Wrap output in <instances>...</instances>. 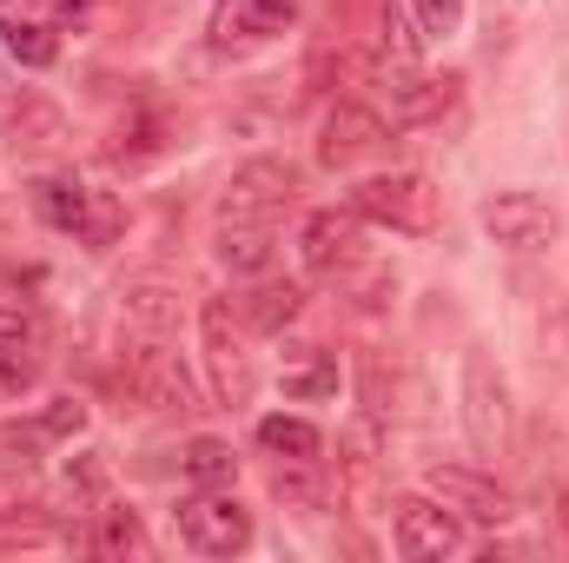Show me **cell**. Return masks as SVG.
Instances as JSON below:
<instances>
[{"instance_id": "cell-1", "label": "cell", "mask_w": 569, "mask_h": 563, "mask_svg": "<svg viewBox=\"0 0 569 563\" xmlns=\"http://www.w3.org/2000/svg\"><path fill=\"white\" fill-rule=\"evenodd\" d=\"M33 213H40L53 233L80 239V246H93V253H107V246L127 233V206H120L113 192H93V186L67 179V172L33 179Z\"/></svg>"}, {"instance_id": "cell-2", "label": "cell", "mask_w": 569, "mask_h": 563, "mask_svg": "<svg viewBox=\"0 0 569 563\" xmlns=\"http://www.w3.org/2000/svg\"><path fill=\"white\" fill-rule=\"evenodd\" d=\"M351 213L365 226H385V233H405V239H430L443 226V192L430 186L425 172H378L351 192Z\"/></svg>"}, {"instance_id": "cell-3", "label": "cell", "mask_w": 569, "mask_h": 563, "mask_svg": "<svg viewBox=\"0 0 569 563\" xmlns=\"http://www.w3.org/2000/svg\"><path fill=\"white\" fill-rule=\"evenodd\" d=\"M463 431H470L477 457L510 451V378L497 372V358L483 345L463 352Z\"/></svg>"}, {"instance_id": "cell-4", "label": "cell", "mask_w": 569, "mask_h": 563, "mask_svg": "<svg viewBox=\"0 0 569 563\" xmlns=\"http://www.w3.org/2000/svg\"><path fill=\"white\" fill-rule=\"evenodd\" d=\"M298 192H305V166H291L284 152H259V159L232 166L219 219H279Z\"/></svg>"}, {"instance_id": "cell-5", "label": "cell", "mask_w": 569, "mask_h": 563, "mask_svg": "<svg viewBox=\"0 0 569 563\" xmlns=\"http://www.w3.org/2000/svg\"><path fill=\"white\" fill-rule=\"evenodd\" d=\"M179 537L199 557H239V551H252L259 524H252V511L232 491H199V497L179 504Z\"/></svg>"}, {"instance_id": "cell-6", "label": "cell", "mask_w": 569, "mask_h": 563, "mask_svg": "<svg viewBox=\"0 0 569 563\" xmlns=\"http://www.w3.org/2000/svg\"><path fill=\"white\" fill-rule=\"evenodd\" d=\"M127 392L140 405H152V412H179V418L206 412L199 385L186 378L179 352H166V338H133V352H127Z\"/></svg>"}, {"instance_id": "cell-7", "label": "cell", "mask_w": 569, "mask_h": 563, "mask_svg": "<svg viewBox=\"0 0 569 563\" xmlns=\"http://www.w3.org/2000/svg\"><path fill=\"white\" fill-rule=\"evenodd\" d=\"M199 345H206L212 398H219L226 412H239V405L252 398V358H246V338H239L226 298H206V305H199Z\"/></svg>"}, {"instance_id": "cell-8", "label": "cell", "mask_w": 569, "mask_h": 563, "mask_svg": "<svg viewBox=\"0 0 569 563\" xmlns=\"http://www.w3.org/2000/svg\"><path fill=\"white\" fill-rule=\"evenodd\" d=\"M385 152H391V120H385L378 107H365V100H338V107L325 113V127H318V166L351 172V166L385 159Z\"/></svg>"}, {"instance_id": "cell-9", "label": "cell", "mask_w": 569, "mask_h": 563, "mask_svg": "<svg viewBox=\"0 0 569 563\" xmlns=\"http://www.w3.org/2000/svg\"><path fill=\"white\" fill-rule=\"evenodd\" d=\"M477 219H483V233H490L497 246H510V253H543V246L563 233V213H557L543 192H523V186L490 192Z\"/></svg>"}, {"instance_id": "cell-10", "label": "cell", "mask_w": 569, "mask_h": 563, "mask_svg": "<svg viewBox=\"0 0 569 563\" xmlns=\"http://www.w3.org/2000/svg\"><path fill=\"white\" fill-rule=\"evenodd\" d=\"M391 537H398V557L411 563H430V557H457L463 551V517L443 504V497H398L391 504Z\"/></svg>"}, {"instance_id": "cell-11", "label": "cell", "mask_w": 569, "mask_h": 563, "mask_svg": "<svg viewBox=\"0 0 569 563\" xmlns=\"http://www.w3.org/2000/svg\"><path fill=\"white\" fill-rule=\"evenodd\" d=\"M358 246H365V219L351 213V199H345V206H318V213H305V226H298V259H305V273H318V279L351 273V266H358Z\"/></svg>"}, {"instance_id": "cell-12", "label": "cell", "mask_w": 569, "mask_h": 563, "mask_svg": "<svg viewBox=\"0 0 569 563\" xmlns=\"http://www.w3.org/2000/svg\"><path fill=\"white\" fill-rule=\"evenodd\" d=\"M430 497H443L463 524H510L517 517V497L490 477V471H477V464H437L425 477Z\"/></svg>"}, {"instance_id": "cell-13", "label": "cell", "mask_w": 569, "mask_h": 563, "mask_svg": "<svg viewBox=\"0 0 569 563\" xmlns=\"http://www.w3.org/2000/svg\"><path fill=\"white\" fill-rule=\"evenodd\" d=\"M60 20H47L33 0H7L0 7V47H7V60L13 67H27V73H47L53 60H60V33H53Z\"/></svg>"}, {"instance_id": "cell-14", "label": "cell", "mask_w": 569, "mask_h": 563, "mask_svg": "<svg viewBox=\"0 0 569 563\" xmlns=\"http://www.w3.org/2000/svg\"><path fill=\"white\" fill-rule=\"evenodd\" d=\"M457 87H463L457 73H443V80L437 73H418V67L411 73H391V87H385L391 93V127H430V120H443L450 100H457Z\"/></svg>"}, {"instance_id": "cell-15", "label": "cell", "mask_w": 569, "mask_h": 563, "mask_svg": "<svg viewBox=\"0 0 569 563\" xmlns=\"http://www.w3.org/2000/svg\"><path fill=\"white\" fill-rule=\"evenodd\" d=\"M272 219H219V233H212V253H219V266L226 273H239V279H259L266 266H272Z\"/></svg>"}, {"instance_id": "cell-16", "label": "cell", "mask_w": 569, "mask_h": 563, "mask_svg": "<svg viewBox=\"0 0 569 563\" xmlns=\"http://www.w3.org/2000/svg\"><path fill=\"white\" fill-rule=\"evenodd\" d=\"M378 457H385V431H378V412H358V418L338 431V484L345 491H371L378 477Z\"/></svg>"}, {"instance_id": "cell-17", "label": "cell", "mask_w": 569, "mask_h": 563, "mask_svg": "<svg viewBox=\"0 0 569 563\" xmlns=\"http://www.w3.org/2000/svg\"><path fill=\"white\" fill-rule=\"evenodd\" d=\"M120 312H127V332H133V338H172V332H179V292L159 285V279L133 285V292L120 298Z\"/></svg>"}, {"instance_id": "cell-18", "label": "cell", "mask_w": 569, "mask_h": 563, "mask_svg": "<svg viewBox=\"0 0 569 563\" xmlns=\"http://www.w3.org/2000/svg\"><path fill=\"white\" fill-rule=\"evenodd\" d=\"M87 551H93V557H152V537H146L140 511H127V504H100V511H93V537H87Z\"/></svg>"}, {"instance_id": "cell-19", "label": "cell", "mask_w": 569, "mask_h": 563, "mask_svg": "<svg viewBox=\"0 0 569 563\" xmlns=\"http://www.w3.org/2000/svg\"><path fill=\"white\" fill-rule=\"evenodd\" d=\"M179 464H186V484L192 491H232V477H239V451L226 437H192Z\"/></svg>"}, {"instance_id": "cell-20", "label": "cell", "mask_w": 569, "mask_h": 563, "mask_svg": "<svg viewBox=\"0 0 569 563\" xmlns=\"http://www.w3.org/2000/svg\"><path fill=\"white\" fill-rule=\"evenodd\" d=\"M331 392H338V358H331V352H318V345H305V352L284 365V398L318 405V398H331Z\"/></svg>"}, {"instance_id": "cell-21", "label": "cell", "mask_w": 569, "mask_h": 563, "mask_svg": "<svg viewBox=\"0 0 569 563\" xmlns=\"http://www.w3.org/2000/svg\"><path fill=\"white\" fill-rule=\"evenodd\" d=\"M259 451H272V457H325V437H318V424L311 418H259Z\"/></svg>"}, {"instance_id": "cell-22", "label": "cell", "mask_w": 569, "mask_h": 563, "mask_svg": "<svg viewBox=\"0 0 569 563\" xmlns=\"http://www.w3.org/2000/svg\"><path fill=\"white\" fill-rule=\"evenodd\" d=\"M298 305H305V292L284 279V285H259L246 305H239V318L252 325V332H284L291 318H298Z\"/></svg>"}, {"instance_id": "cell-23", "label": "cell", "mask_w": 569, "mask_h": 563, "mask_svg": "<svg viewBox=\"0 0 569 563\" xmlns=\"http://www.w3.org/2000/svg\"><path fill=\"white\" fill-rule=\"evenodd\" d=\"M47 444H53V437L40 431V418H27V424H0V464H7V471H33Z\"/></svg>"}, {"instance_id": "cell-24", "label": "cell", "mask_w": 569, "mask_h": 563, "mask_svg": "<svg viewBox=\"0 0 569 563\" xmlns=\"http://www.w3.org/2000/svg\"><path fill=\"white\" fill-rule=\"evenodd\" d=\"M33 385H40V358L27 352V338L20 345H0V398H20Z\"/></svg>"}, {"instance_id": "cell-25", "label": "cell", "mask_w": 569, "mask_h": 563, "mask_svg": "<svg viewBox=\"0 0 569 563\" xmlns=\"http://www.w3.org/2000/svg\"><path fill=\"white\" fill-rule=\"evenodd\" d=\"M537 338H543V352H550V358H569V298H563V292H543Z\"/></svg>"}, {"instance_id": "cell-26", "label": "cell", "mask_w": 569, "mask_h": 563, "mask_svg": "<svg viewBox=\"0 0 569 563\" xmlns=\"http://www.w3.org/2000/svg\"><path fill=\"white\" fill-rule=\"evenodd\" d=\"M40 431H47L53 444H67V437H80V431H87V405H80V398H53V405L40 412Z\"/></svg>"}, {"instance_id": "cell-27", "label": "cell", "mask_w": 569, "mask_h": 563, "mask_svg": "<svg viewBox=\"0 0 569 563\" xmlns=\"http://www.w3.org/2000/svg\"><path fill=\"white\" fill-rule=\"evenodd\" d=\"M100 491H107V464H100L93 451H87L80 464H67V497H73V504H93Z\"/></svg>"}, {"instance_id": "cell-28", "label": "cell", "mask_w": 569, "mask_h": 563, "mask_svg": "<svg viewBox=\"0 0 569 563\" xmlns=\"http://www.w3.org/2000/svg\"><path fill=\"white\" fill-rule=\"evenodd\" d=\"M13 127H33V134H40V146L60 140V107H47L40 93H20V107H13Z\"/></svg>"}, {"instance_id": "cell-29", "label": "cell", "mask_w": 569, "mask_h": 563, "mask_svg": "<svg viewBox=\"0 0 569 563\" xmlns=\"http://www.w3.org/2000/svg\"><path fill=\"white\" fill-rule=\"evenodd\" d=\"M246 13H252V33L272 40V33H284L298 20V0H246Z\"/></svg>"}, {"instance_id": "cell-30", "label": "cell", "mask_w": 569, "mask_h": 563, "mask_svg": "<svg viewBox=\"0 0 569 563\" xmlns=\"http://www.w3.org/2000/svg\"><path fill=\"white\" fill-rule=\"evenodd\" d=\"M418 27H425V40L457 33L463 27V0H418Z\"/></svg>"}, {"instance_id": "cell-31", "label": "cell", "mask_w": 569, "mask_h": 563, "mask_svg": "<svg viewBox=\"0 0 569 563\" xmlns=\"http://www.w3.org/2000/svg\"><path fill=\"white\" fill-rule=\"evenodd\" d=\"M47 20H80V13H93V0H33Z\"/></svg>"}, {"instance_id": "cell-32", "label": "cell", "mask_w": 569, "mask_h": 563, "mask_svg": "<svg viewBox=\"0 0 569 563\" xmlns=\"http://www.w3.org/2000/svg\"><path fill=\"white\" fill-rule=\"evenodd\" d=\"M20 338H27V318L13 305H0V345H20Z\"/></svg>"}, {"instance_id": "cell-33", "label": "cell", "mask_w": 569, "mask_h": 563, "mask_svg": "<svg viewBox=\"0 0 569 563\" xmlns=\"http://www.w3.org/2000/svg\"><path fill=\"white\" fill-rule=\"evenodd\" d=\"M557 524H563V537H569V484L557 491Z\"/></svg>"}]
</instances>
